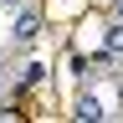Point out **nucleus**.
Listing matches in <instances>:
<instances>
[{
  "mask_svg": "<svg viewBox=\"0 0 123 123\" xmlns=\"http://www.w3.org/2000/svg\"><path fill=\"white\" fill-rule=\"evenodd\" d=\"M36 31H41L36 10H21V15H15V26H10V41H15V46H31V41H36Z\"/></svg>",
  "mask_w": 123,
  "mask_h": 123,
  "instance_id": "f257e3e1",
  "label": "nucleus"
},
{
  "mask_svg": "<svg viewBox=\"0 0 123 123\" xmlns=\"http://www.w3.org/2000/svg\"><path fill=\"white\" fill-rule=\"evenodd\" d=\"M72 118H103V103H92V98H82V103H77V113Z\"/></svg>",
  "mask_w": 123,
  "mask_h": 123,
  "instance_id": "7ed1b4c3",
  "label": "nucleus"
},
{
  "mask_svg": "<svg viewBox=\"0 0 123 123\" xmlns=\"http://www.w3.org/2000/svg\"><path fill=\"white\" fill-rule=\"evenodd\" d=\"M118 10H123V0H118Z\"/></svg>",
  "mask_w": 123,
  "mask_h": 123,
  "instance_id": "20e7f679",
  "label": "nucleus"
},
{
  "mask_svg": "<svg viewBox=\"0 0 123 123\" xmlns=\"http://www.w3.org/2000/svg\"><path fill=\"white\" fill-rule=\"evenodd\" d=\"M103 46H108L113 56H123V21H113V26H108V36H103Z\"/></svg>",
  "mask_w": 123,
  "mask_h": 123,
  "instance_id": "f03ea898",
  "label": "nucleus"
}]
</instances>
